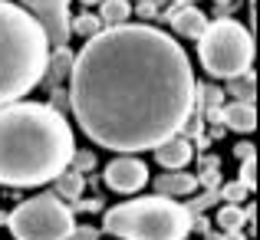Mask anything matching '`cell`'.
I'll list each match as a JSON object with an SVG mask.
<instances>
[{
    "mask_svg": "<svg viewBox=\"0 0 260 240\" xmlns=\"http://www.w3.org/2000/svg\"><path fill=\"white\" fill-rule=\"evenodd\" d=\"M257 161H254V155H250V158H244V168H241V184L247 191H254V184H257Z\"/></svg>",
    "mask_w": 260,
    "mask_h": 240,
    "instance_id": "obj_20",
    "label": "cell"
},
{
    "mask_svg": "<svg viewBox=\"0 0 260 240\" xmlns=\"http://www.w3.org/2000/svg\"><path fill=\"white\" fill-rule=\"evenodd\" d=\"M10 234L17 240H70L73 227V211L59 201V194H37L23 201L10 217Z\"/></svg>",
    "mask_w": 260,
    "mask_h": 240,
    "instance_id": "obj_6",
    "label": "cell"
},
{
    "mask_svg": "<svg viewBox=\"0 0 260 240\" xmlns=\"http://www.w3.org/2000/svg\"><path fill=\"white\" fill-rule=\"evenodd\" d=\"M152 152H155V158H158L161 168L178 171V168H184V164L191 161L194 148H191V142H188V139H181V135H172V139H165L161 145H155Z\"/></svg>",
    "mask_w": 260,
    "mask_h": 240,
    "instance_id": "obj_10",
    "label": "cell"
},
{
    "mask_svg": "<svg viewBox=\"0 0 260 240\" xmlns=\"http://www.w3.org/2000/svg\"><path fill=\"white\" fill-rule=\"evenodd\" d=\"M20 4L40 23L46 43L66 46V40H70V0H20Z\"/></svg>",
    "mask_w": 260,
    "mask_h": 240,
    "instance_id": "obj_7",
    "label": "cell"
},
{
    "mask_svg": "<svg viewBox=\"0 0 260 240\" xmlns=\"http://www.w3.org/2000/svg\"><path fill=\"white\" fill-rule=\"evenodd\" d=\"M70 164H76V168H73V171H79V175H83V171H89V168H92V164H95V158H92V152H73Z\"/></svg>",
    "mask_w": 260,
    "mask_h": 240,
    "instance_id": "obj_21",
    "label": "cell"
},
{
    "mask_svg": "<svg viewBox=\"0 0 260 240\" xmlns=\"http://www.w3.org/2000/svg\"><path fill=\"white\" fill-rule=\"evenodd\" d=\"M76 152L70 122L43 102L0 106V184L37 188L70 168Z\"/></svg>",
    "mask_w": 260,
    "mask_h": 240,
    "instance_id": "obj_2",
    "label": "cell"
},
{
    "mask_svg": "<svg viewBox=\"0 0 260 240\" xmlns=\"http://www.w3.org/2000/svg\"><path fill=\"white\" fill-rule=\"evenodd\" d=\"M217 171H221V161L214 158V155H208V158L201 161V175H204V181L208 184H217L221 178H217Z\"/></svg>",
    "mask_w": 260,
    "mask_h": 240,
    "instance_id": "obj_19",
    "label": "cell"
},
{
    "mask_svg": "<svg viewBox=\"0 0 260 240\" xmlns=\"http://www.w3.org/2000/svg\"><path fill=\"white\" fill-rule=\"evenodd\" d=\"M106 184L119 194H135L148 184V168L142 158H132V155H122V158H112L106 164Z\"/></svg>",
    "mask_w": 260,
    "mask_h": 240,
    "instance_id": "obj_8",
    "label": "cell"
},
{
    "mask_svg": "<svg viewBox=\"0 0 260 240\" xmlns=\"http://www.w3.org/2000/svg\"><path fill=\"white\" fill-rule=\"evenodd\" d=\"M132 17V7L128 0H99V20L102 26H119Z\"/></svg>",
    "mask_w": 260,
    "mask_h": 240,
    "instance_id": "obj_13",
    "label": "cell"
},
{
    "mask_svg": "<svg viewBox=\"0 0 260 240\" xmlns=\"http://www.w3.org/2000/svg\"><path fill=\"white\" fill-rule=\"evenodd\" d=\"M92 4H99V0H83V7H92Z\"/></svg>",
    "mask_w": 260,
    "mask_h": 240,
    "instance_id": "obj_27",
    "label": "cell"
},
{
    "mask_svg": "<svg viewBox=\"0 0 260 240\" xmlns=\"http://www.w3.org/2000/svg\"><path fill=\"white\" fill-rule=\"evenodd\" d=\"M191 59L158 26H102L73 56L70 109L102 148L132 155L178 135L194 112Z\"/></svg>",
    "mask_w": 260,
    "mask_h": 240,
    "instance_id": "obj_1",
    "label": "cell"
},
{
    "mask_svg": "<svg viewBox=\"0 0 260 240\" xmlns=\"http://www.w3.org/2000/svg\"><path fill=\"white\" fill-rule=\"evenodd\" d=\"M155 188H158V194H165V197L194 194V191H198V178H194V175H188L184 168H178V171H172V175L155 178Z\"/></svg>",
    "mask_w": 260,
    "mask_h": 240,
    "instance_id": "obj_12",
    "label": "cell"
},
{
    "mask_svg": "<svg viewBox=\"0 0 260 240\" xmlns=\"http://www.w3.org/2000/svg\"><path fill=\"white\" fill-rule=\"evenodd\" d=\"M244 211L237 208V204H228V208L217 211V227L221 230H244Z\"/></svg>",
    "mask_w": 260,
    "mask_h": 240,
    "instance_id": "obj_18",
    "label": "cell"
},
{
    "mask_svg": "<svg viewBox=\"0 0 260 240\" xmlns=\"http://www.w3.org/2000/svg\"><path fill=\"white\" fill-rule=\"evenodd\" d=\"M234 155H237L241 161H244V158H250V155H254V145H250V142H241V145L234 148Z\"/></svg>",
    "mask_w": 260,
    "mask_h": 240,
    "instance_id": "obj_25",
    "label": "cell"
},
{
    "mask_svg": "<svg viewBox=\"0 0 260 240\" xmlns=\"http://www.w3.org/2000/svg\"><path fill=\"white\" fill-rule=\"evenodd\" d=\"M214 197H217V191H208V194H201L198 197V201H191V208H188V214L194 217L198 211H204V208H211V204H214Z\"/></svg>",
    "mask_w": 260,
    "mask_h": 240,
    "instance_id": "obj_23",
    "label": "cell"
},
{
    "mask_svg": "<svg viewBox=\"0 0 260 240\" xmlns=\"http://www.w3.org/2000/svg\"><path fill=\"white\" fill-rule=\"evenodd\" d=\"M198 56H201V66L208 70V76L214 79L241 76L254 63V33L231 17L214 20L198 37Z\"/></svg>",
    "mask_w": 260,
    "mask_h": 240,
    "instance_id": "obj_5",
    "label": "cell"
},
{
    "mask_svg": "<svg viewBox=\"0 0 260 240\" xmlns=\"http://www.w3.org/2000/svg\"><path fill=\"white\" fill-rule=\"evenodd\" d=\"M175 4H191V0H175Z\"/></svg>",
    "mask_w": 260,
    "mask_h": 240,
    "instance_id": "obj_28",
    "label": "cell"
},
{
    "mask_svg": "<svg viewBox=\"0 0 260 240\" xmlns=\"http://www.w3.org/2000/svg\"><path fill=\"white\" fill-rule=\"evenodd\" d=\"M102 30V20L95 13H79V17H70V33H79V37H95Z\"/></svg>",
    "mask_w": 260,
    "mask_h": 240,
    "instance_id": "obj_17",
    "label": "cell"
},
{
    "mask_svg": "<svg viewBox=\"0 0 260 240\" xmlns=\"http://www.w3.org/2000/svg\"><path fill=\"white\" fill-rule=\"evenodd\" d=\"M191 221L194 217L188 208L165 194L115 204L102 214V227L122 240H184L191 234Z\"/></svg>",
    "mask_w": 260,
    "mask_h": 240,
    "instance_id": "obj_4",
    "label": "cell"
},
{
    "mask_svg": "<svg viewBox=\"0 0 260 240\" xmlns=\"http://www.w3.org/2000/svg\"><path fill=\"white\" fill-rule=\"evenodd\" d=\"M56 191H59V197H70V201H76L79 194H83V175L79 171H73V168H66V171H59L56 178Z\"/></svg>",
    "mask_w": 260,
    "mask_h": 240,
    "instance_id": "obj_15",
    "label": "cell"
},
{
    "mask_svg": "<svg viewBox=\"0 0 260 240\" xmlns=\"http://www.w3.org/2000/svg\"><path fill=\"white\" fill-rule=\"evenodd\" d=\"M70 70H73V53L66 50V46H56V53H53L50 59H46V73H43V79L46 76H53V79H63V76H70Z\"/></svg>",
    "mask_w": 260,
    "mask_h": 240,
    "instance_id": "obj_16",
    "label": "cell"
},
{
    "mask_svg": "<svg viewBox=\"0 0 260 240\" xmlns=\"http://www.w3.org/2000/svg\"><path fill=\"white\" fill-rule=\"evenodd\" d=\"M244 194H247V188H244L241 181H234V184H228V188L221 191V197L224 201H231V204H237V201H244Z\"/></svg>",
    "mask_w": 260,
    "mask_h": 240,
    "instance_id": "obj_22",
    "label": "cell"
},
{
    "mask_svg": "<svg viewBox=\"0 0 260 240\" xmlns=\"http://www.w3.org/2000/svg\"><path fill=\"white\" fill-rule=\"evenodd\" d=\"M217 240H244V234H241V230H228V234L217 237Z\"/></svg>",
    "mask_w": 260,
    "mask_h": 240,
    "instance_id": "obj_26",
    "label": "cell"
},
{
    "mask_svg": "<svg viewBox=\"0 0 260 240\" xmlns=\"http://www.w3.org/2000/svg\"><path fill=\"white\" fill-rule=\"evenodd\" d=\"M221 122L231 128V132L250 135L257 128V109H254V102H231L228 109H221Z\"/></svg>",
    "mask_w": 260,
    "mask_h": 240,
    "instance_id": "obj_11",
    "label": "cell"
},
{
    "mask_svg": "<svg viewBox=\"0 0 260 240\" xmlns=\"http://www.w3.org/2000/svg\"><path fill=\"white\" fill-rule=\"evenodd\" d=\"M168 23H172V30L178 33V37L198 40L204 33V26H208V17H204L194 4H178L172 10V17H168Z\"/></svg>",
    "mask_w": 260,
    "mask_h": 240,
    "instance_id": "obj_9",
    "label": "cell"
},
{
    "mask_svg": "<svg viewBox=\"0 0 260 240\" xmlns=\"http://www.w3.org/2000/svg\"><path fill=\"white\" fill-rule=\"evenodd\" d=\"M70 240H99V234H95V227H73Z\"/></svg>",
    "mask_w": 260,
    "mask_h": 240,
    "instance_id": "obj_24",
    "label": "cell"
},
{
    "mask_svg": "<svg viewBox=\"0 0 260 240\" xmlns=\"http://www.w3.org/2000/svg\"><path fill=\"white\" fill-rule=\"evenodd\" d=\"M228 95H234L237 102H254L257 95V76L254 73H241V76H231L228 79Z\"/></svg>",
    "mask_w": 260,
    "mask_h": 240,
    "instance_id": "obj_14",
    "label": "cell"
},
{
    "mask_svg": "<svg viewBox=\"0 0 260 240\" xmlns=\"http://www.w3.org/2000/svg\"><path fill=\"white\" fill-rule=\"evenodd\" d=\"M50 43L40 23L17 4L0 0V106L20 102L43 82Z\"/></svg>",
    "mask_w": 260,
    "mask_h": 240,
    "instance_id": "obj_3",
    "label": "cell"
}]
</instances>
